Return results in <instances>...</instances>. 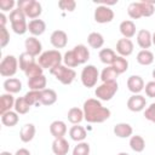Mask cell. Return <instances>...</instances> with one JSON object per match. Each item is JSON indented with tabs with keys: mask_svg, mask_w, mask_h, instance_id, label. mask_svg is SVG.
Masks as SVG:
<instances>
[{
	"mask_svg": "<svg viewBox=\"0 0 155 155\" xmlns=\"http://www.w3.org/2000/svg\"><path fill=\"white\" fill-rule=\"evenodd\" d=\"M18 115L19 114H17L16 111H12V110L6 111L5 114L1 115V122H2V125L6 126V127H13V126H16L18 124V121H19V116Z\"/></svg>",
	"mask_w": 155,
	"mask_h": 155,
	"instance_id": "4dcf8cb0",
	"label": "cell"
},
{
	"mask_svg": "<svg viewBox=\"0 0 155 155\" xmlns=\"http://www.w3.org/2000/svg\"><path fill=\"white\" fill-rule=\"evenodd\" d=\"M93 18L97 23L99 24H104V23H110L114 19V11L104 5H99L94 8V13H93Z\"/></svg>",
	"mask_w": 155,
	"mask_h": 155,
	"instance_id": "9c48e42d",
	"label": "cell"
},
{
	"mask_svg": "<svg viewBox=\"0 0 155 155\" xmlns=\"http://www.w3.org/2000/svg\"><path fill=\"white\" fill-rule=\"evenodd\" d=\"M73 51H74V53H75V56H76V58H78L80 64H85L90 59V51L85 45L79 44L73 48Z\"/></svg>",
	"mask_w": 155,
	"mask_h": 155,
	"instance_id": "f1b7e54d",
	"label": "cell"
},
{
	"mask_svg": "<svg viewBox=\"0 0 155 155\" xmlns=\"http://www.w3.org/2000/svg\"><path fill=\"white\" fill-rule=\"evenodd\" d=\"M119 90V84L117 81H109V82H102L99 86L96 87L94 94L97 99L99 101H110L117 92Z\"/></svg>",
	"mask_w": 155,
	"mask_h": 155,
	"instance_id": "5b68a950",
	"label": "cell"
},
{
	"mask_svg": "<svg viewBox=\"0 0 155 155\" xmlns=\"http://www.w3.org/2000/svg\"><path fill=\"white\" fill-rule=\"evenodd\" d=\"M24 74H25V76H27L28 79L34 78V76H39V75H42V74H44V68H42L39 63L35 62V63L30 64V65L25 69Z\"/></svg>",
	"mask_w": 155,
	"mask_h": 155,
	"instance_id": "60d3db41",
	"label": "cell"
},
{
	"mask_svg": "<svg viewBox=\"0 0 155 155\" xmlns=\"http://www.w3.org/2000/svg\"><path fill=\"white\" fill-rule=\"evenodd\" d=\"M69 143L64 138H58L52 142V151L54 155H67L69 153Z\"/></svg>",
	"mask_w": 155,
	"mask_h": 155,
	"instance_id": "603a6c76",
	"label": "cell"
},
{
	"mask_svg": "<svg viewBox=\"0 0 155 155\" xmlns=\"http://www.w3.org/2000/svg\"><path fill=\"white\" fill-rule=\"evenodd\" d=\"M17 2H15V0H0V10L2 12L6 11H13V7Z\"/></svg>",
	"mask_w": 155,
	"mask_h": 155,
	"instance_id": "7dc6e473",
	"label": "cell"
},
{
	"mask_svg": "<svg viewBox=\"0 0 155 155\" xmlns=\"http://www.w3.org/2000/svg\"><path fill=\"white\" fill-rule=\"evenodd\" d=\"M111 67L117 71L119 75H120V74H124V73L127 71V69H128V61H127L125 57L117 56Z\"/></svg>",
	"mask_w": 155,
	"mask_h": 155,
	"instance_id": "f35d334b",
	"label": "cell"
},
{
	"mask_svg": "<svg viewBox=\"0 0 155 155\" xmlns=\"http://www.w3.org/2000/svg\"><path fill=\"white\" fill-rule=\"evenodd\" d=\"M113 132L119 138H130L133 134V128L127 122H119L114 126Z\"/></svg>",
	"mask_w": 155,
	"mask_h": 155,
	"instance_id": "ac0fdd59",
	"label": "cell"
},
{
	"mask_svg": "<svg viewBox=\"0 0 155 155\" xmlns=\"http://www.w3.org/2000/svg\"><path fill=\"white\" fill-rule=\"evenodd\" d=\"M99 75L101 74H99L97 67H94L93 64H87L85 68H82L80 79H81V82L85 87L91 88V87H94L97 85Z\"/></svg>",
	"mask_w": 155,
	"mask_h": 155,
	"instance_id": "52a82bcc",
	"label": "cell"
},
{
	"mask_svg": "<svg viewBox=\"0 0 155 155\" xmlns=\"http://www.w3.org/2000/svg\"><path fill=\"white\" fill-rule=\"evenodd\" d=\"M84 119L90 124H102L110 117V110L102 105L97 98H88L82 105Z\"/></svg>",
	"mask_w": 155,
	"mask_h": 155,
	"instance_id": "6da1fadb",
	"label": "cell"
},
{
	"mask_svg": "<svg viewBox=\"0 0 155 155\" xmlns=\"http://www.w3.org/2000/svg\"><path fill=\"white\" fill-rule=\"evenodd\" d=\"M15 155H31V154H30V151H29L28 149L21 148V149H18V150L15 153Z\"/></svg>",
	"mask_w": 155,
	"mask_h": 155,
	"instance_id": "f907efd6",
	"label": "cell"
},
{
	"mask_svg": "<svg viewBox=\"0 0 155 155\" xmlns=\"http://www.w3.org/2000/svg\"><path fill=\"white\" fill-rule=\"evenodd\" d=\"M116 155H130V154H127V153H125V151H121V153H119V154H116Z\"/></svg>",
	"mask_w": 155,
	"mask_h": 155,
	"instance_id": "db71d44e",
	"label": "cell"
},
{
	"mask_svg": "<svg viewBox=\"0 0 155 155\" xmlns=\"http://www.w3.org/2000/svg\"><path fill=\"white\" fill-rule=\"evenodd\" d=\"M24 47H25V52H28L33 57L40 56L41 54V51H42V44L35 36L27 38L25 41H24Z\"/></svg>",
	"mask_w": 155,
	"mask_h": 155,
	"instance_id": "8fae6325",
	"label": "cell"
},
{
	"mask_svg": "<svg viewBox=\"0 0 155 155\" xmlns=\"http://www.w3.org/2000/svg\"><path fill=\"white\" fill-rule=\"evenodd\" d=\"M133 48L134 45L132 42L131 39H119L116 42V52L119 53V56L121 57H128L133 53Z\"/></svg>",
	"mask_w": 155,
	"mask_h": 155,
	"instance_id": "4fadbf2b",
	"label": "cell"
},
{
	"mask_svg": "<svg viewBox=\"0 0 155 155\" xmlns=\"http://www.w3.org/2000/svg\"><path fill=\"white\" fill-rule=\"evenodd\" d=\"M67 117H68V121L71 122L73 125H79L82 120H85L84 119V110L78 108V107H73L68 110Z\"/></svg>",
	"mask_w": 155,
	"mask_h": 155,
	"instance_id": "f546056e",
	"label": "cell"
},
{
	"mask_svg": "<svg viewBox=\"0 0 155 155\" xmlns=\"http://www.w3.org/2000/svg\"><path fill=\"white\" fill-rule=\"evenodd\" d=\"M151 75H153V78H154V81H155V69L153 70V73H151Z\"/></svg>",
	"mask_w": 155,
	"mask_h": 155,
	"instance_id": "11a10c76",
	"label": "cell"
},
{
	"mask_svg": "<svg viewBox=\"0 0 155 155\" xmlns=\"http://www.w3.org/2000/svg\"><path fill=\"white\" fill-rule=\"evenodd\" d=\"M73 155H90V144L87 142L78 143L73 149Z\"/></svg>",
	"mask_w": 155,
	"mask_h": 155,
	"instance_id": "b9f144b4",
	"label": "cell"
},
{
	"mask_svg": "<svg viewBox=\"0 0 155 155\" xmlns=\"http://www.w3.org/2000/svg\"><path fill=\"white\" fill-rule=\"evenodd\" d=\"M98 57H99V59H101V62L103 63V64H107V65H113V63L115 62V59H116V53L114 52V50H111V48H102L101 51H99V53H98Z\"/></svg>",
	"mask_w": 155,
	"mask_h": 155,
	"instance_id": "4316f807",
	"label": "cell"
},
{
	"mask_svg": "<svg viewBox=\"0 0 155 155\" xmlns=\"http://www.w3.org/2000/svg\"><path fill=\"white\" fill-rule=\"evenodd\" d=\"M140 4V8H142V13H143V17H150L154 15L155 12V6L150 2H148L147 0H142L139 1Z\"/></svg>",
	"mask_w": 155,
	"mask_h": 155,
	"instance_id": "7bdbcfd3",
	"label": "cell"
},
{
	"mask_svg": "<svg viewBox=\"0 0 155 155\" xmlns=\"http://www.w3.org/2000/svg\"><path fill=\"white\" fill-rule=\"evenodd\" d=\"M10 42V33L6 27H0V47L4 48Z\"/></svg>",
	"mask_w": 155,
	"mask_h": 155,
	"instance_id": "f6af8a7d",
	"label": "cell"
},
{
	"mask_svg": "<svg viewBox=\"0 0 155 155\" xmlns=\"http://www.w3.org/2000/svg\"><path fill=\"white\" fill-rule=\"evenodd\" d=\"M35 133H36V128H35V125L34 124H25L21 127V131H19V139L23 142V143H29L33 140V138L35 137Z\"/></svg>",
	"mask_w": 155,
	"mask_h": 155,
	"instance_id": "d6986e66",
	"label": "cell"
},
{
	"mask_svg": "<svg viewBox=\"0 0 155 155\" xmlns=\"http://www.w3.org/2000/svg\"><path fill=\"white\" fill-rule=\"evenodd\" d=\"M18 68V58H16L13 54H7L0 63V75L4 78H11L17 73Z\"/></svg>",
	"mask_w": 155,
	"mask_h": 155,
	"instance_id": "ba28073f",
	"label": "cell"
},
{
	"mask_svg": "<svg viewBox=\"0 0 155 155\" xmlns=\"http://www.w3.org/2000/svg\"><path fill=\"white\" fill-rule=\"evenodd\" d=\"M137 44L142 50H148L153 45V34L148 29H140L137 33Z\"/></svg>",
	"mask_w": 155,
	"mask_h": 155,
	"instance_id": "9a60e30c",
	"label": "cell"
},
{
	"mask_svg": "<svg viewBox=\"0 0 155 155\" xmlns=\"http://www.w3.org/2000/svg\"><path fill=\"white\" fill-rule=\"evenodd\" d=\"M136 59L140 65H150L154 62V54L149 50H140L137 53Z\"/></svg>",
	"mask_w": 155,
	"mask_h": 155,
	"instance_id": "836d02e7",
	"label": "cell"
},
{
	"mask_svg": "<svg viewBox=\"0 0 155 155\" xmlns=\"http://www.w3.org/2000/svg\"><path fill=\"white\" fill-rule=\"evenodd\" d=\"M119 78V74L117 71L111 67V65H108L105 67L101 75H99V79L102 80V82H109V81H116V79Z\"/></svg>",
	"mask_w": 155,
	"mask_h": 155,
	"instance_id": "d6a6232c",
	"label": "cell"
},
{
	"mask_svg": "<svg viewBox=\"0 0 155 155\" xmlns=\"http://www.w3.org/2000/svg\"><path fill=\"white\" fill-rule=\"evenodd\" d=\"M57 102V93L52 88H45L41 91V99H40V103L41 105H52Z\"/></svg>",
	"mask_w": 155,
	"mask_h": 155,
	"instance_id": "484cf974",
	"label": "cell"
},
{
	"mask_svg": "<svg viewBox=\"0 0 155 155\" xmlns=\"http://www.w3.org/2000/svg\"><path fill=\"white\" fill-rule=\"evenodd\" d=\"M69 137L71 138V140L80 143V142H84L85 140V138L87 137V132H86V130L82 126L74 125L69 130Z\"/></svg>",
	"mask_w": 155,
	"mask_h": 155,
	"instance_id": "d4e9b609",
	"label": "cell"
},
{
	"mask_svg": "<svg viewBox=\"0 0 155 155\" xmlns=\"http://www.w3.org/2000/svg\"><path fill=\"white\" fill-rule=\"evenodd\" d=\"M144 91H145V94L147 97L149 98H155V81H149L145 84L144 86Z\"/></svg>",
	"mask_w": 155,
	"mask_h": 155,
	"instance_id": "c3c4849f",
	"label": "cell"
},
{
	"mask_svg": "<svg viewBox=\"0 0 155 155\" xmlns=\"http://www.w3.org/2000/svg\"><path fill=\"white\" fill-rule=\"evenodd\" d=\"M25 101L30 107H39L41 105L40 99H41V91H28L24 96Z\"/></svg>",
	"mask_w": 155,
	"mask_h": 155,
	"instance_id": "e575fe53",
	"label": "cell"
},
{
	"mask_svg": "<svg viewBox=\"0 0 155 155\" xmlns=\"http://www.w3.org/2000/svg\"><path fill=\"white\" fill-rule=\"evenodd\" d=\"M63 63H64L65 67L71 68V69L73 68H76L78 65H80V63H79V61H78V58H76V56H75V53H74L73 50L67 51L64 53V56H63Z\"/></svg>",
	"mask_w": 155,
	"mask_h": 155,
	"instance_id": "74e56055",
	"label": "cell"
},
{
	"mask_svg": "<svg viewBox=\"0 0 155 155\" xmlns=\"http://www.w3.org/2000/svg\"><path fill=\"white\" fill-rule=\"evenodd\" d=\"M119 29H120L121 35L125 39H131V38H133L136 35V24L131 19L122 21L120 23V25H119Z\"/></svg>",
	"mask_w": 155,
	"mask_h": 155,
	"instance_id": "ffe728a7",
	"label": "cell"
},
{
	"mask_svg": "<svg viewBox=\"0 0 155 155\" xmlns=\"http://www.w3.org/2000/svg\"><path fill=\"white\" fill-rule=\"evenodd\" d=\"M58 7L61 10L73 12L76 8V1H74V0H62V1L58 2Z\"/></svg>",
	"mask_w": 155,
	"mask_h": 155,
	"instance_id": "ee69618b",
	"label": "cell"
},
{
	"mask_svg": "<svg viewBox=\"0 0 155 155\" xmlns=\"http://www.w3.org/2000/svg\"><path fill=\"white\" fill-rule=\"evenodd\" d=\"M144 117L148 121L155 124V102L149 104V107H147V109L144 110Z\"/></svg>",
	"mask_w": 155,
	"mask_h": 155,
	"instance_id": "bcb514c9",
	"label": "cell"
},
{
	"mask_svg": "<svg viewBox=\"0 0 155 155\" xmlns=\"http://www.w3.org/2000/svg\"><path fill=\"white\" fill-rule=\"evenodd\" d=\"M33 63H35V58L31 54H29L28 52L24 51V52H22L19 54V57H18V65H19V69L21 70L25 71V69L30 64H33Z\"/></svg>",
	"mask_w": 155,
	"mask_h": 155,
	"instance_id": "d590c367",
	"label": "cell"
},
{
	"mask_svg": "<svg viewBox=\"0 0 155 155\" xmlns=\"http://www.w3.org/2000/svg\"><path fill=\"white\" fill-rule=\"evenodd\" d=\"M8 19H10V23H11V28L16 34L23 35L28 31L27 17L23 13V11H21L19 8H15L13 11H11Z\"/></svg>",
	"mask_w": 155,
	"mask_h": 155,
	"instance_id": "3957f363",
	"label": "cell"
},
{
	"mask_svg": "<svg viewBox=\"0 0 155 155\" xmlns=\"http://www.w3.org/2000/svg\"><path fill=\"white\" fill-rule=\"evenodd\" d=\"M67 131H68L67 125H65V122L62 121V120H54V121H52L51 125H50V133H51V136H52L54 139L64 138Z\"/></svg>",
	"mask_w": 155,
	"mask_h": 155,
	"instance_id": "2e32d148",
	"label": "cell"
},
{
	"mask_svg": "<svg viewBox=\"0 0 155 155\" xmlns=\"http://www.w3.org/2000/svg\"><path fill=\"white\" fill-rule=\"evenodd\" d=\"M46 30V23L45 21L36 18V19H31L28 23V31L31 34V36H40L45 33Z\"/></svg>",
	"mask_w": 155,
	"mask_h": 155,
	"instance_id": "e0dca14e",
	"label": "cell"
},
{
	"mask_svg": "<svg viewBox=\"0 0 155 155\" xmlns=\"http://www.w3.org/2000/svg\"><path fill=\"white\" fill-rule=\"evenodd\" d=\"M7 23V17L5 16L4 12H0V27H6Z\"/></svg>",
	"mask_w": 155,
	"mask_h": 155,
	"instance_id": "681fc988",
	"label": "cell"
},
{
	"mask_svg": "<svg viewBox=\"0 0 155 155\" xmlns=\"http://www.w3.org/2000/svg\"><path fill=\"white\" fill-rule=\"evenodd\" d=\"M2 87L6 91V93L15 94V93L21 92V90H22V82L17 78H8V79H6L4 81Z\"/></svg>",
	"mask_w": 155,
	"mask_h": 155,
	"instance_id": "7402d4cb",
	"label": "cell"
},
{
	"mask_svg": "<svg viewBox=\"0 0 155 155\" xmlns=\"http://www.w3.org/2000/svg\"><path fill=\"white\" fill-rule=\"evenodd\" d=\"M17 8L23 11L27 18L36 19L42 13V6L36 0H19L17 1Z\"/></svg>",
	"mask_w": 155,
	"mask_h": 155,
	"instance_id": "277c9868",
	"label": "cell"
},
{
	"mask_svg": "<svg viewBox=\"0 0 155 155\" xmlns=\"http://www.w3.org/2000/svg\"><path fill=\"white\" fill-rule=\"evenodd\" d=\"M50 73L62 84V85H70L75 78H76V73L74 69L65 67L64 64H61L53 69L50 70Z\"/></svg>",
	"mask_w": 155,
	"mask_h": 155,
	"instance_id": "8992f818",
	"label": "cell"
},
{
	"mask_svg": "<svg viewBox=\"0 0 155 155\" xmlns=\"http://www.w3.org/2000/svg\"><path fill=\"white\" fill-rule=\"evenodd\" d=\"M147 107V99L142 94H132L127 99V108L133 113H139Z\"/></svg>",
	"mask_w": 155,
	"mask_h": 155,
	"instance_id": "30bf717a",
	"label": "cell"
},
{
	"mask_svg": "<svg viewBox=\"0 0 155 155\" xmlns=\"http://www.w3.org/2000/svg\"><path fill=\"white\" fill-rule=\"evenodd\" d=\"M0 155H15V154H11L10 151H1Z\"/></svg>",
	"mask_w": 155,
	"mask_h": 155,
	"instance_id": "816d5d0a",
	"label": "cell"
},
{
	"mask_svg": "<svg viewBox=\"0 0 155 155\" xmlns=\"http://www.w3.org/2000/svg\"><path fill=\"white\" fill-rule=\"evenodd\" d=\"M63 62V56L58 50H48L42 52L39 58H38V63L44 68V69H53L58 65H61Z\"/></svg>",
	"mask_w": 155,
	"mask_h": 155,
	"instance_id": "7a4b0ae2",
	"label": "cell"
},
{
	"mask_svg": "<svg viewBox=\"0 0 155 155\" xmlns=\"http://www.w3.org/2000/svg\"><path fill=\"white\" fill-rule=\"evenodd\" d=\"M87 44H88L90 47H92V48H96V50L102 48L103 45H104V38H103V35H102L101 33H98V31H92V33H90L88 36H87Z\"/></svg>",
	"mask_w": 155,
	"mask_h": 155,
	"instance_id": "83f0119b",
	"label": "cell"
},
{
	"mask_svg": "<svg viewBox=\"0 0 155 155\" xmlns=\"http://www.w3.org/2000/svg\"><path fill=\"white\" fill-rule=\"evenodd\" d=\"M127 13H128V16H130L132 19H138V18L143 17L139 1H137V2H131V4L128 5V7H127Z\"/></svg>",
	"mask_w": 155,
	"mask_h": 155,
	"instance_id": "ab89813d",
	"label": "cell"
},
{
	"mask_svg": "<svg viewBox=\"0 0 155 155\" xmlns=\"http://www.w3.org/2000/svg\"><path fill=\"white\" fill-rule=\"evenodd\" d=\"M130 148L136 151V153H142L144 149H145V140L142 136L139 134H134V136H131L130 137Z\"/></svg>",
	"mask_w": 155,
	"mask_h": 155,
	"instance_id": "1f68e13d",
	"label": "cell"
},
{
	"mask_svg": "<svg viewBox=\"0 0 155 155\" xmlns=\"http://www.w3.org/2000/svg\"><path fill=\"white\" fill-rule=\"evenodd\" d=\"M16 99L11 93H2L0 96V114H5L6 111H10L12 108H15Z\"/></svg>",
	"mask_w": 155,
	"mask_h": 155,
	"instance_id": "cb8c5ba5",
	"label": "cell"
},
{
	"mask_svg": "<svg viewBox=\"0 0 155 155\" xmlns=\"http://www.w3.org/2000/svg\"><path fill=\"white\" fill-rule=\"evenodd\" d=\"M127 88L130 92H132L133 94H139L143 90H144V80L142 76L139 75H131L128 79H127Z\"/></svg>",
	"mask_w": 155,
	"mask_h": 155,
	"instance_id": "5bb4252c",
	"label": "cell"
},
{
	"mask_svg": "<svg viewBox=\"0 0 155 155\" xmlns=\"http://www.w3.org/2000/svg\"><path fill=\"white\" fill-rule=\"evenodd\" d=\"M50 42L54 48H64L68 44V35L64 30L57 29L52 31L50 36Z\"/></svg>",
	"mask_w": 155,
	"mask_h": 155,
	"instance_id": "7c38bea8",
	"label": "cell"
},
{
	"mask_svg": "<svg viewBox=\"0 0 155 155\" xmlns=\"http://www.w3.org/2000/svg\"><path fill=\"white\" fill-rule=\"evenodd\" d=\"M46 85H47V79L44 74L28 79V87L30 91H42L46 88Z\"/></svg>",
	"mask_w": 155,
	"mask_h": 155,
	"instance_id": "44dd1931",
	"label": "cell"
},
{
	"mask_svg": "<svg viewBox=\"0 0 155 155\" xmlns=\"http://www.w3.org/2000/svg\"><path fill=\"white\" fill-rule=\"evenodd\" d=\"M153 45L155 46V31L153 33Z\"/></svg>",
	"mask_w": 155,
	"mask_h": 155,
	"instance_id": "f5cc1de1",
	"label": "cell"
},
{
	"mask_svg": "<svg viewBox=\"0 0 155 155\" xmlns=\"http://www.w3.org/2000/svg\"><path fill=\"white\" fill-rule=\"evenodd\" d=\"M15 111L19 115H24L30 110V105L28 104V102L25 101L24 97H18L15 102Z\"/></svg>",
	"mask_w": 155,
	"mask_h": 155,
	"instance_id": "8d00e7d4",
	"label": "cell"
}]
</instances>
